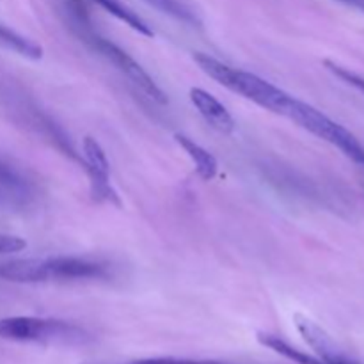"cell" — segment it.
Wrapping results in <instances>:
<instances>
[{
  "mask_svg": "<svg viewBox=\"0 0 364 364\" xmlns=\"http://www.w3.org/2000/svg\"><path fill=\"white\" fill-rule=\"evenodd\" d=\"M59 13L60 16H63L66 27L70 28L71 34H73L75 38H78V41L84 43V45L87 46V48H91L95 53L102 55L107 63L112 64L121 75H124V77L142 92V95H146L148 98H151L153 102L160 103V105H166V103L169 102V100H167V95L156 85V82L153 80L151 75H149L148 71H146L144 68L127 52V50H123L119 45L110 41L109 38H105V36L95 27L84 0H59Z\"/></svg>",
  "mask_w": 364,
  "mask_h": 364,
  "instance_id": "6da1fadb",
  "label": "cell"
},
{
  "mask_svg": "<svg viewBox=\"0 0 364 364\" xmlns=\"http://www.w3.org/2000/svg\"><path fill=\"white\" fill-rule=\"evenodd\" d=\"M192 57H194L196 64L201 68V71H205L210 78L219 82L220 85L228 87L230 91L251 100L252 103L269 110V112L279 114V116L287 114L291 95L274 85L272 82L265 80V78L258 77L255 73H249V71L228 66L223 60L215 59L208 53L196 52Z\"/></svg>",
  "mask_w": 364,
  "mask_h": 364,
  "instance_id": "7a4b0ae2",
  "label": "cell"
},
{
  "mask_svg": "<svg viewBox=\"0 0 364 364\" xmlns=\"http://www.w3.org/2000/svg\"><path fill=\"white\" fill-rule=\"evenodd\" d=\"M0 338L21 343L85 345L92 340L89 331L77 323L38 316H7L0 318Z\"/></svg>",
  "mask_w": 364,
  "mask_h": 364,
  "instance_id": "3957f363",
  "label": "cell"
},
{
  "mask_svg": "<svg viewBox=\"0 0 364 364\" xmlns=\"http://www.w3.org/2000/svg\"><path fill=\"white\" fill-rule=\"evenodd\" d=\"M284 117L291 119L295 124L304 128L306 132L313 134L315 137L333 144L334 148L340 149L343 155H347L358 166H364V146L359 142V139L350 130H347L343 124L331 119L322 110L315 109L309 103L291 96Z\"/></svg>",
  "mask_w": 364,
  "mask_h": 364,
  "instance_id": "277c9868",
  "label": "cell"
},
{
  "mask_svg": "<svg viewBox=\"0 0 364 364\" xmlns=\"http://www.w3.org/2000/svg\"><path fill=\"white\" fill-rule=\"evenodd\" d=\"M82 167L89 176L91 198L98 203L110 206H121V198L116 188L110 185V162L105 149L95 137H85L82 141Z\"/></svg>",
  "mask_w": 364,
  "mask_h": 364,
  "instance_id": "5b68a950",
  "label": "cell"
},
{
  "mask_svg": "<svg viewBox=\"0 0 364 364\" xmlns=\"http://www.w3.org/2000/svg\"><path fill=\"white\" fill-rule=\"evenodd\" d=\"M45 259L48 281H89L109 277V265L98 259L78 256H57Z\"/></svg>",
  "mask_w": 364,
  "mask_h": 364,
  "instance_id": "8992f818",
  "label": "cell"
},
{
  "mask_svg": "<svg viewBox=\"0 0 364 364\" xmlns=\"http://www.w3.org/2000/svg\"><path fill=\"white\" fill-rule=\"evenodd\" d=\"M294 323L297 327L299 334L302 336V340L311 347V350L315 352L316 358L320 359L322 363L326 364H358L355 361H352L350 358L343 354L340 347H338L336 341L315 322L309 316L297 315L294 316Z\"/></svg>",
  "mask_w": 364,
  "mask_h": 364,
  "instance_id": "52a82bcc",
  "label": "cell"
},
{
  "mask_svg": "<svg viewBox=\"0 0 364 364\" xmlns=\"http://www.w3.org/2000/svg\"><path fill=\"white\" fill-rule=\"evenodd\" d=\"M188 96H191L192 105L196 107L199 114H201L203 119L213 128V130L220 132L224 135L233 134L235 128H237V121L231 116L230 110L219 102L213 95H210L208 91L201 87H192L188 91Z\"/></svg>",
  "mask_w": 364,
  "mask_h": 364,
  "instance_id": "ba28073f",
  "label": "cell"
},
{
  "mask_svg": "<svg viewBox=\"0 0 364 364\" xmlns=\"http://www.w3.org/2000/svg\"><path fill=\"white\" fill-rule=\"evenodd\" d=\"M0 279L20 284L46 283L48 281L46 259L20 258L0 263Z\"/></svg>",
  "mask_w": 364,
  "mask_h": 364,
  "instance_id": "9c48e42d",
  "label": "cell"
},
{
  "mask_svg": "<svg viewBox=\"0 0 364 364\" xmlns=\"http://www.w3.org/2000/svg\"><path fill=\"white\" fill-rule=\"evenodd\" d=\"M174 141H176L178 146L187 153V156L192 160V164H194L196 174H198L203 181H212L213 178L217 176L219 162H217V159L208 151V149L203 148L201 144L192 141V139L187 137L185 134H174Z\"/></svg>",
  "mask_w": 364,
  "mask_h": 364,
  "instance_id": "30bf717a",
  "label": "cell"
},
{
  "mask_svg": "<svg viewBox=\"0 0 364 364\" xmlns=\"http://www.w3.org/2000/svg\"><path fill=\"white\" fill-rule=\"evenodd\" d=\"M0 46L7 50H13L18 55L27 57V59L39 60L43 57V48L36 41H32L27 36L13 31V28L0 25Z\"/></svg>",
  "mask_w": 364,
  "mask_h": 364,
  "instance_id": "8fae6325",
  "label": "cell"
},
{
  "mask_svg": "<svg viewBox=\"0 0 364 364\" xmlns=\"http://www.w3.org/2000/svg\"><path fill=\"white\" fill-rule=\"evenodd\" d=\"M258 341L263 345V347L270 348V350H274L276 354L283 355V358L290 359V361L297 364H326L320 361L316 355H309L306 354V352L299 350V348H295L294 345H290L287 340L276 336V334L258 333Z\"/></svg>",
  "mask_w": 364,
  "mask_h": 364,
  "instance_id": "7c38bea8",
  "label": "cell"
},
{
  "mask_svg": "<svg viewBox=\"0 0 364 364\" xmlns=\"http://www.w3.org/2000/svg\"><path fill=\"white\" fill-rule=\"evenodd\" d=\"M95 2L98 4V6H102L107 13L116 16L117 20L124 21L128 27H132L135 32H139V34L146 36V38H153V36H155V32L149 28V25L146 23L135 11H132L130 7L124 6L121 0H95Z\"/></svg>",
  "mask_w": 364,
  "mask_h": 364,
  "instance_id": "4fadbf2b",
  "label": "cell"
},
{
  "mask_svg": "<svg viewBox=\"0 0 364 364\" xmlns=\"http://www.w3.org/2000/svg\"><path fill=\"white\" fill-rule=\"evenodd\" d=\"M144 2L159 9L160 13L181 21V23H187L191 27H201V20H199L198 13L188 4H185L183 0H144Z\"/></svg>",
  "mask_w": 364,
  "mask_h": 364,
  "instance_id": "5bb4252c",
  "label": "cell"
},
{
  "mask_svg": "<svg viewBox=\"0 0 364 364\" xmlns=\"http://www.w3.org/2000/svg\"><path fill=\"white\" fill-rule=\"evenodd\" d=\"M0 185H4L7 191L14 192L16 198H27L31 192V185L27 183V180L2 159H0Z\"/></svg>",
  "mask_w": 364,
  "mask_h": 364,
  "instance_id": "9a60e30c",
  "label": "cell"
},
{
  "mask_svg": "<svg viewBox=\"0 0 364 364\" xmlns=\"http://www.w3.org/2000/svg\"><path fill=\"white\" fill-rule=\"evenodd\" d=\"M323 66H326L327 70L334 75V77H338L340 80H343L345 84L352 85V87H355L358 91L364 92V77H361V75H358L355 71L348 70V68L341 66V64L334 63V60H331V59L323 60Z\"/></svg>",
  "mask_w": 364,
  "mask_h": 364,
  "instance_id": "2e32d148",
  "label": "cell"
},
{
  "mask_svg": "<svg viewBox=\"0 0 364 364\" xmlns=\"http://www.w3.org/2000/svg\"><path fill=\"white\" fill-rule=\"evenodd\" d=\"M27 249L25 238L11 233H0V255H14Z\"/></svg>",
  "mask_w": 364,
  "mask_h": 364,
  "instance_id": "e0dca14e",
  "label": "cell"
},
{
  "mask_svg": "<svg viewBox=\"0 0 364 364\" xmlns=\"http://www.w3.org/2000/svg\"><path fill=\"white\" fill-rule=\"evenodd\" d=\"M128 364H224L219 361H196V359H178V358H149Z\"/></svg>",
  "mask_w": 364,
  "mask_h": 364,
  "instance_id": "ac0fdd59",
  "label": "cell"
},
{
  "mask_svg": "<svg viewBox=\"0 0 364 364\" xmlns=\"http://www.w3.org/2000/svg\"><path fill=\"white\" fill-rule=\"evenodd\" d=\"M338 2L345 4V6H348V7H354V9L363 11L364 13V0H338Z\"/></svg>",
  "mask_w": 364,
  "mask_h": 364,
  "instance_id": "d6986e66",
  "label": "cell"
},
{
  "mask_svg": "<svg viewBox=\"0 0 364 364\" xmlns=\"http://www.w3.org/2000/svg\"><path fill=\"white\" fill-rule=\"evenodd\" d=\"M361 167H363V169H364V166H361Z\"/></svg>",
  "mask_w": 364,
  "mask_h": 364,
  "instance_id": "ffe728a7",
  "label": "cell"
}]
</instances>
